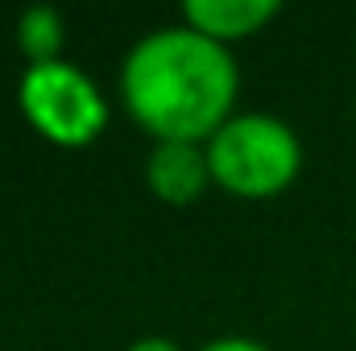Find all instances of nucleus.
<instances>
[{
	"label": "nucleus",
	"instance_id": "1",
	"mask_svg": "<svg viewBox=\"0 0 356 351\" xmlns=\"http://www.w3.org/2000/svg\"><path fill=\"white\" fill-rule=\"evenodd\" d=\"M236 91L241 71L232 50L191 25L145 33L120 67V99L154 141L207 145L236 116Z\"/></svg>",
	"mask_w": 356,
	"mask_h": 351
},
{
	"label": "nucleus",
	"instance_id": "2",
	"mask_svg": "<svg viewBox=\"0 0 356 351\" xmlns=\"http://www.w3.org/2000/svg\"><path fill=\"white\" fill-rule=\"evenodd\" d=\"M211 182L236 198H273L302 170L294 128L269 112H241L207 141Z\"/></svg>",
	"mask_w": 356,
	"mask_h": 351
},
{
	"label": "nucleus",
	"instance_id": "3",
	"mask_svg": "<svg viewBox=\"0 0 356 351\" xmlns=\"http://www.w3.org/2000/svg\"><path fill=\"white\" fill-rule=\"evenodd\" d=\"M17 103L29 128L58 149H88L108 128V99L83 67L58 58L21 71Z\"/></svg>",
	"mask_w": 356,
	"mask_h": 351
},
{
	"label": "nucleus",
	"instance_id": "4",
	"mask_svg": "<svg viewBox=\"0 0 356 351\" xmlns=\"http://www.w3.org/2000/svg\"><path fill=\"white\" fill-rule=\"evenodd\" d=\"M145 182L149 190L170 203V207H191L207 194L211 186V166H207V145L191 141H154L149 162H145Z\"/></svg>",
	"mask_w": 356,
	"mask_h": 351
},
{
	"label": "nucleus",
	"instance_id": "5",
	"mask_svg": "<svg viewBox=\"0 0 356 351\" xmlns=\"http://www.w3.org/2000/svg\"><path fill=\"white\" fill-rule=\"evenodd\" d=\"M277 12H282L277 0H186L182 4V25H191L195 33L228 46V42L261 33Z\"/></svg>",
	"mask_w": 356,
	"mask_h": 351
},
{
	"label": "nucleus",
	"instance_id": "6",
	"mask_svg": "<svg viewBox=\"0 0 356 351\" xmlns=\"http://www.w3.org/2000/svg\"><path fill=\"white\" fill-rule=\"evenodd\" d=\"M17 46L29 58V67L58 62L63 58V17H58V8H50V4L25 8L21 21H17Z\"/></svg>",
	"mask_w": 356,
	"mask_h": 351
},
{
	"label": "nucleus",
	"instance_id": "7",
	"mask_svg": "<svg viewBox=\"0 0 356 351\" xmlns=\"http://www.w3.org/2000/svg\"><path fill=\"white\" fill-rule=\"evenodd\" d=\"M199 351H269L266 343H257V339H245V335H224V339H211L207 348Z\"/></svg>",
	"mask_w": 356,
	"mask_h": 351
},
{
	"label": "nucleus",
	"instance_id": "8",
	"mask_svg": "<svg viewBox=\"0 0 356 351\" xmlns=\"http://www.w3.org/2000/svg\"><path fill=\"white\" fill-rule=\"evenodd\" d=\"M129 351H182V348L175 339H166V335H149V339H137Z\"/></svg>",
	"mask_w": 356,
	"mask_h": 351
}]
</instances>
